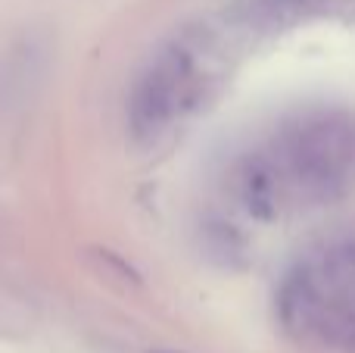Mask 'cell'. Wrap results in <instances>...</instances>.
<instances>
[{"instance_id":"cell-1","label":"cell","mask_w":355,"mask_h":353,"mask_svg":"<svg viewBox=\"0 0 355 353\" xmlns=\"http://www.w3.org/2000/svg\"><path fill=\"white\" fill-rule=\"evenodd\" d=\"M355 179V122L309 113L287 122L243 156L234 188L252 213L275 216L337 197Z\"/></svg>"},{"instance_id":"cell-2","label":"cell","mask_w":355,"mask_h":353,"mask_svg":"<svg viewBox=\"0 0 355 353\" xmlns=\"http://www.w3.org/2000/svg\"><path fill=\"white\" fill-rule=\"evenodd\" d=\"M281 316L300 341L355 353V238L327 244L296 266L281 294Z\"/></svg>"},{"instance_id":"cell-3","label":"cell","mask_w":355,"mask_h":353,"mask_svg":"<svg viewBox=\"0 0 355 353\" xmlns=\"http://www.w3.org/2000/svg\"><path fill=\"white\" fill-rule=\"evenodd\" d=\"M212 81L209 54L190 44H172L159 50L131 94V129L141 138H159L181 125L187 113L200 106Z\"/></svg>"}]
</instances>
